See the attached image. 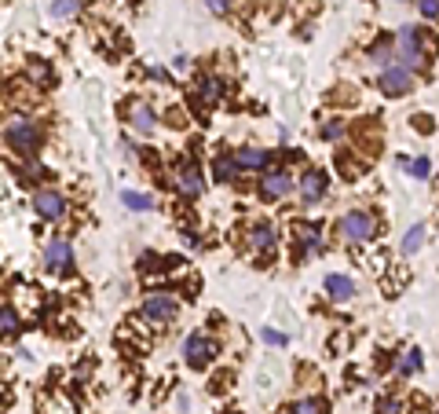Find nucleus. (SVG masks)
<instances>
[{"mask_svg":"<svg viewBox=\"0 0 439 414\" xmlns=\"http://www.w3.org/2000/svg\"><path fill=\"white\" fill-rule=\"evenodd\" d=\"M121 202H125L128 209H136V213H147V209H151V198H147V195H136V191H125Z\"/></svg>","mask_w":439,"mask_h":414,"instance_id":"obj_19","label":"nucleus"},{"mask_svg":"<svg viewBox=\"0 0 439 414\" xmlns=\"http://www.w3.org/2000/svg\"><path fill=\"white\" fill-rule=\"evenodd\" d=\"M326 293L334 297V301H351V297H355V282H351L348 275H326Z\"/></svg>","mask_w":439,"mask_h":414,"instance_id":"obj_11","label":"nucleus"},{"mask_svg":"<svg viewBox=\"0 0 439 414\" xmlns=\"http://www.w3.org/2000/svg\"><path fill=\"white\" fill-rule=\"evenodd\" d=\"M377 414H399V403H395V400H388V396H384V400L377 403Z\"/></svg>","mask_w":439,"mask_h":414,"instance_id":"obj_30","label":"nucleus"},{"mask_svg":"<svg viewBox=\"0 0 439 414\" xmlns=\"http://www.w3.org/2000/svg\"><path fill=\"white\" fill-rule=\"evenodd\" d=\"M234 158H238L242 169H264L267 162H271V154L260 151V147H238V154H234Z\"/></svg>","mask_w":439,"mask_h":414,"instance_id":"obj_13","label":"nucleus"},{"mask_svg":"<svg viewBox=\"0 0 439 414\" xmlns=\"http://www.w3.org/2000/svg\"><path fill=\"white\" fill-rule=\"evenodd\" d=\"M132 125H136L143 136H151V132L158 129V118H154L151 107H143V103H139V107H132Z\"/></svg>","mask_w":439,"mask_h":414,"instance_id":"obj_16","label":"nucleus"},{"mask_svg":"<svg viewBox=\"0 0 439 414\" xmlns=\"http://www.w3.org/2000/svg\"><path fill=\"white\" fill-rule=\"evenodd\" d=\"M289 187H293V176L286 173V169H271L264 180H260V195L267 202H278V198H286L289 195Z\"/></svg>","mask_w":439,"mask_h":414,"instance_id":"obj_7","label":"nucleus"},{"mask_svg":"<svg viewBox=\"0 0 439 414\" xmlns=\"http://www.w3.org/2000/svg\"><path fill=\"white\" fill-rule=\"evenodd\" d=\"M4 143L15 147V151H23V154H34L40 147V129L29 118H23V114H12L8 125H4Z\"/></svg>","mask_w":439,"mask_h":414,"instance_id":"obj_1","label":"nucleus"},{"mask_svg":"<svg viewBox=\"0 0 439 414\" xmlns=\"http://www.w3.org/2000/svg\"><path fill=\"white\" fill-rule=\"evenodd\" d=\"M403 165L410 169V176H417V180H425L428 169H432V165H428V158H403Z\"/></svg>","mask_w":439,"mask_h":414,"instance_id":"obj_22","label":"nucleus"},{"mask_svg":"<svg viewBox=\"0 0 439 414\" xmlns=\"http://www.w3.org/2000/svg\"><path fill=\"white\" fill-rule=\"evenodd\" d=\"M34 206H37V213L45 217V220H59L62 213H66V198L55 195V191H40Z\"/></svg>","mask_w":439,"mask_h":414,"instance_id":"obj_10","label":"nucleus"},{"mask_svg":"<svg viewBox=\"0 0 439 414\" xmlns=\"http://www.w3.org/2000/svg\"><path fill=\"white\" fill-rule=\"evenodd\" d=\"M264 341H267V345H286V334H278V330H264Z\"/></svg>","mask_w":439,"mask_h":414,"instance_id":"obj_32","label":"nucleus"},{"mask_svg":"<svg viewBox=\"0 0 439 414\" xmlns=\"http://www.w3.org/2000/svg\"><path fill=\"white\" fill-rule=\"evenodd\" d=\"M293 414H326V400H301V403H297V407H293Z\"/></svg>","mask_w":439,"mask_h":414,"instance_id":"obj_21","label":"nucleus"},{"mask_svg":"<svg viewBox=\"0 0 439 414\" xmlns=\"http://www.w3.org/2000/svg\"><path fill=\"white\" fill-rule=\"evenodd\" d=\"M176 184H179V191H184L187 198H198L201 191H205V184H201V173H198V165H195V162L179 165V173H176Z\"/></svg>","mask_w":439,"mask_h":414,"instance_id":"obj_9","label":"nucleus"},{"mask_svg":"<svg viewBox=\"0 0 439 414\" xmlns=\"http://www.w3.org/2000/svg\"><path fill=\"white\" fill-rule=\"evenodd\" d=\"M238 158H227V154H220L216 158V162H212V176H216V180H223V184H231V180L234 176H238Z\"/></svg>","mask_w":439,"mask_h":414,"instance_id":"obj_14","label":"nucleus"},{"mask_svg":"<svg viewBox=\"0 0 439 414\" xmlns=\"http://www.w3.org/2000/svg\"><path fill=\"white\" fill-rule=\"evenodd\" d=\"M417 8H421L425 19H436L439 15V0H417Z\"/></svg>","mask_w":439,"mask_h":414,"instance_id":"obj_27","label":"nucleus"},{"mask_svg":"<svg viewBox=\"0 0 439 414\" xmlns=\"http://www.w3.org/2000/svg\"><path fill=\"white\" fill-rule=\"evenodd\" d=\"M410 70H406L403 66V62H399V66H384L381 70V92L384 95H406V92H410Z\"/></svg>","mask_w":439,"mask_h":414,"instance_id":"obj_6","label":"nucleus"},{"mask_svg":"<svg viewBox=\"0 0 439 414\" xmlns=\"http://www.w3.org/2000/svg\"><path fill=\"white\" fill-rule=\"evenodd\" d=\"M414 370H421V352H417V348H406L403 359H399V374H414Z\"/></svg>","mask_w":439,"mask_h":414,"instance_id":"obj_17","label":"nucleus"},{"mask_svg":"<svg viewBox=\"0 0 439 414\" xmlns=\"http://www.w3.org/2000/svg\"><path fill=\"white\" fill-rule=\"evenodd\" d=\"M326 195V176L323 173H308L304 180H301V198H304V206L308 202H318Z\"/></svg>","mask_w":439,"mask_h":414,"instance_id":"obj_12","label":"nucleus"},{"mask_svg":"<svg viewBox=\"0 0 439 414\" xmlns=\"http://www.w3.org/2000/svg\"><path fill=\"white\" fill-rule=\"evenodd\" d=\"M370 59H373V62H381V66H384V62L392 59V37H384V40H377V45L370 48Z\"/></svg>","mask_w":439,"mask_h":414,"instance_id":"obj_20","label":"nucleus"},{"mask_svg":"<svg viewBox=\"0 0 439 414\" xmlns=\"http://www.w3.org/2000/svg\"><path fill=\"white\" fill-rule=\"evenodd\" d=\"M212 356H216V345H212L205 334H190L187 341H184V359H187V367H190V370L209 367V363H212Z\"/></svg>","mask_w":439,"mask_h":414,"instance_id":"obj_5","label":"nucleus"},{"mask_svg":"<svg viewBox=\"0 0 439 414\" xmlns=\"http://www.w3.org/2000/svg\"><path fill=\"white\" fill-rule=\"evenodd\" d=\"M220 92H223V88H220L216 81H205V84H201V99H205V103H216Z\"/></svg>","mask_w":439,"mask_h":414,"instance_id":"obj_25","label":"nucleus"},{"mask_svg":"<svg viewBox=\"0 0 439 414\" xmlns=\"http://www.w3.org/2000/svg\"><path fill=\"white\" fill-rule=\"evenodd\" d=\"M340 235L348 242H370L373 239V217L366 209H351V213L340 217Z\"/></svg>","mask_w":439,"mask_h":414,"instance_id":"obj_3","label":"nucleus"},{"mask_svg":"<svg viewBox=\"0 0 439 414\" xmlns=\"http://www.w3.org/2000/svg\"><path fill=\"white\" fill-rule=\"evenodd\" d=\"M143 315H147L151 323H158V326H168V323H176L179 304H176V297H173V293H154V297H147Z\"/></svg>","mask_w":439,"mask_h":414,"instance_id":"obj_4","label":"nucleus"},{"mask_svg":"<svg viewBox=\"0 0 439 414\" xmlns=\"http://www.w3.org/2000/svg\"><path fill=\"white\" fill-rule=\"evenodd\" d=\"M421 239H425V228L414 224L410 231H406V239H403V253H417L421 249Z\"/></svg>","mask_w":439,"mask_h":414,"instance_id":"obj_18","label":"nucleus"},{"mask_svg":"<svg viewBox=\"0 0 439 414\" xmlns=\"http://www.w3.org/2000/svg\"><path fill=\"white\" fill-rule=\"evenodd\" d=\"M51 15H55V19L77 15V0H55V4H51Z\"/></svg>","mask_w":439,"mask_h":414,"instance_id":"obj_23","label":"nucleus"},{"mask_svg":"<svg viewBox=\"0 0 439 414\" xmlns=\"http://www.w3.org/2000/svg\"><path fill=\"white\" fill-rule=\"evenodd\" d=\"M436 414H439V407H436Z\"/></svg>","mask_w":439,"mask_h":414,"instance_id":"obj_33","label":"nucleus"},{"mask_svg":"<svg viewBox=\"0 0 439 414\" xmlns=\"http://www.w3.org/2000/svg\"><path fill=\"white\" fill-rule=\"evenodd\" d=\"M253 249H260V253H267V249H275V242H278V235H275V228L271 224H256L253 228Z\"/></svg>","mask_w":439,"mask_h":414,"instance_id":"obj_15","label":"nucleus"},{"mask_svg":"<svg viewBox=\"0 0 439 414\" xmlns=\"http://www.w3.org/2000/svg\"><path fill=\"white\" fill-rule=\"evenodd\" d=\"M340 132H344V125H340V121H326V125H323V136H326V140H337Z\"/></svg>","mask_w":439,"mask_h":414,"instance_id":"obj_29","label":"nucleus"},{"mask_svg":"<svg viewBox=\"0 0 439 414\" xmlns=\"http://www.w3.org/2000/svg\"><path fill=\"white\" fill-rule=\"evenodd\" d=\"M205 4H209V12H216V15H227L231 0H205Z\"/></svg>","mask_w":439,"mask_h":414,"instance_id":"obj_31","label":"nucleus"},{"mask_svg":"<svg viewBox=\"0 0 439 414\" xmlns=\"http://www.w3.org/2000/svg\"><path fill=\"white\" fill-rule=\"evenodd\" d=\"M425 45L436 48L417 26H399V59L406 70H425Z\"/></svg>","mask_w":439,"mask_h":414,"instance_id":"obj_2","label":"nucleus"},{"mask_svg":"<svg viewBox=\"0 0 439 414\" xmlns=\"http://www.w3.org/2000/svg\"><path fill=\"white\" fill-rule=\"evenodd\" d=\"M29 73H34V81H51L48 62H29Z\"/></svg>","mask_w":439,"mask_h":414,"instance_id":"obj_26","label":"nucleus"},{"mask_svg":"<svg viewBox=\"0 0 439 414\" xmlns=\"http://www.w3.org/2000/svg\"><path fill=\"white\" fill-rule=\"evenodd\" d=\"M15 326H18V319H15L12 304H4V312H0V330H4L8 337H12V334H15Z\"/></svg>","mask_w":439,"mask_h":414,"instance_id":"obj_24","label":"nucleus"},{"mask_svg":"<svg viewBox=\"0 0 439 414\" xmlns=\"http://www.w3.org/2000/svg\"><path fill=\"white\" fill-rule=\"evenodd\" d=\"M45 264L51 271H66L70 264H73V249H70V242L66 239H51L48 242V249H45Z\"/></svg>","mask_w":439,"mask_h":414,"instance_id":"obj_8","label":"nucleus"},{"mask_svg":"<svg viewBox=\"0 0 439 414\" xmlns=\"http://www.w3.org/2000/svg\"><path fill=\"white\" fill-rule=\"evenodd\" d=\"M297 235H301L304 246H318V228H301Z\"/></svg>","mask_w":439,"mask_h":414,"instance_id":"obj_28","label":"nucleus"}]
</instances>
